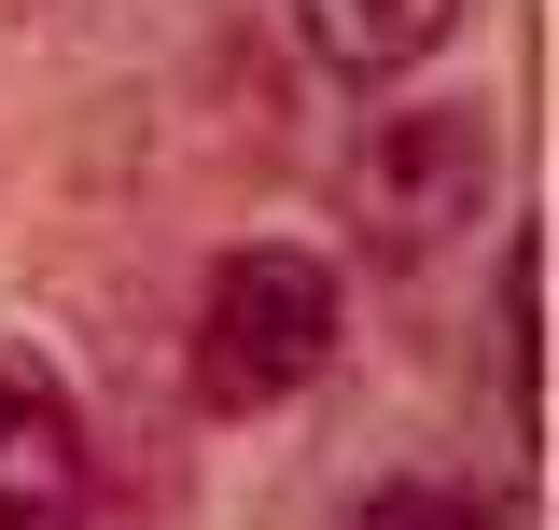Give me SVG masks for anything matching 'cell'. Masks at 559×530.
<instances>
[{
	"instance_id": "6da1fadb",
	"label": "cell",
	"mask_w": 559,
	"mask_h": 530,
	"mask_svg": "<svg viewBox=\"0 0 559 530\" xmlns=\"http://www.w3.org/2000/svg\"><path fill=\"white\" fill-rule=\"evenodd\" d=\"M336 335H349L336 265L294 252V238H252V252L210 265V308H197V405H210V419H266V405L322 392Z\"/></svg>"
},
{
	"instance_id": "7a4b0ae2",
	"label": "cell",
	"mask_w": 559,
	"mask_h": 530,
	"mask_svg": "<svg viewBox=\"0 0 559 530\" xmlns=\"http://www.w3.org/2000/svg\"><path fill=\"white\" fill-rule=\"evenodd\" d=\"M364 224H378V252H448L489 196V127L476 112H392V127L364 140Z\"/></svg>"
},
{
	"instance_id": "3957f363",
	"label": "cell",
	"mask_w": 559,
	"mask_h": 530,
	"mask_svg": "<svg viewBox=\"0 0 559 530\" xmlns=\"http://www.w3.org/2000/svg\"><path fill=\"white\" fill-rule=\"evenodd\" d=\"M70 474H84V419H70L57 363L0 335V530L70 517Z\"/></svg>"
},
{
	"instance_id": "277c9868",
	"label": "cell",
	"mask_w": 559,
	"mask_h": 530,
	"mask_svg": "<svg viewBox=\"0 0 559 530\" xmlns=\"http://www.w3.org/2000/svg\"><path fill=\"white\" fill-rule=\"evenodd\" d=\"M448 28H462V0H294V43L349 84H406L419 57H448Z\"/></svg>"
},
{
	"instance_id": "5b68a950",
	"label": "cell",
	"mask_w": 559,
	"mask_h": 530,
	"mask_svg": "<svg viewBox=\"0 0 559 530\" xmlns=\"http://www.w3.org/2000/svg\"><path fill=\"white\" fill-rule=\"evenodd\" d=\"M364 530H476V503H448V489H378Z\"/></svg>"
}]
</instances>
